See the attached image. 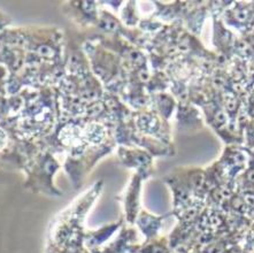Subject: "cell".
<instances>
[{"label": "cell", "mask_w": 254, "mask_h": 253, "mask_svg": "<svg viewBox=\"0 0 254 253\" xmlns=\"http://www.w3.org/2000/svg\"><path fill=\"white\" fill-rule=\"evenodd\" d=\"M151 105L153 106V110L159 114V117L165 121H168L176 107V100L168 93L160 92L151 96Z\"/></svg>", "instance_id": "10"}, {"label": "cell", "mask_w": 254, "mask_h": 253, "mask_svg": "<svg viewBox=\"0 0 254 253\" xmlns=\"http://www.w3.org/2000/svg\"><path fill=\"white\" fill-rule=\"evenodd\" d=\"M123 226V218L119 220L118 222L111 223V225L104 226L103 228H99L97 230H86L85 231V238H84V244L85 248L89 251L97 250L103 247L104 243L110 240V237L113 235L119 228Z\"/></svg>", "instance_id": "8"}, {"label": "cell", "mask_w": 254, "mask_h": 253, "mask_svg": "<svg viewBox=\"0 0 254 253\" xmlns=\"http://www.w3.org/2000/svg\"><path fill=\"white\" fill-rule=\"evenodd\" d=\"M119 162L127 168L136 169L145 179H148L154 172L153 155L148 153L146 150H141L138 147H126L119 146L118 149Z\"/></svg>", "instance_id": "4"}, {"label": "cell", "mask_w": 254, "mask_h": 253, "mask_svg": "<svg viewBox=\"0 0 254 253\" xmlns=\"http://www.w3.org/2000/svg\"><path fill=\"white\" fill-rule=\"evenodd\" d=\"M82 49L93 74L103 83L107 92L122 98L127 88V70L121 58L94 41L84 42Z\"/></svg>", "instance_id": "1"}, {"label": "cell", "mask_w": 254, "mask_h": 253, "mask_svg": "<svg viewBox=\"0 0 254 253\" xmlns=\"http://www.w3.org/2000/svg\"><path fill=\"white\" fill-rule=\"evenodd\" d=\"M137 241V233L132 227L123 226L119 236L108 245L101 247L97 250L89 251L90 253H133L137 245L133 243Z\"/></svg>", "instance_id": "7"}, {"label": "cell", "mask_w": 254, "mask_h": 253, "mask_svg": "<svg viewBox=\"0 0 254 253\" xmlns=\"http://www.w3.org/2000/svg\"><path fill=\"white\" fill-rule=\"evenodd\" d=\"M64 12L67 14L79 29L93 28L99 20V2L70 1L63 3Z\"/></svg>", "instance_id": "5"}, {"label": "cell", "mask_w": 254, "mask_h": 253, "mask_svg": "<svg viewBox=\"0 0 254 253\" xmlns=\"http://www.w3.org/2000/svg\"><path fill=\"white\" fill-rule=\"evenodd\" d=\"M136 2H127L125 3V7H123V10L121 13V19L122 23L126 25V27H135V25L139 24L140 20L138 15H137L136 10Z\"/></svg>", "instance_id": "13"}, {"label": "cell", "mask_w": 254, "mask_h": 253, "mask_svg": "<svg viewBox=\"0 0 254 253\" xmlns=\"http://www.w3.org/2000/svg\"><path fill=\"white\" fill-rule=\"evenodd\" d=\"M144 180H146L144 176H141L138 173H135L125 192L118 197V199L122 201L123 208H125L126 221L130 225L136 223L137 216L140 213V191L141 183Z\"/></svg>", "instance_id": "6"}, {"label": "cell", "mask_w": 254, "mask_h": 253, "mask_svg": "<svg viewBox=\"0 0 254 253\" xmlns=\"http://www.w3.org/2000/svg\"><path fill=\"white\" fill-rule=\"evenodd\" d=\"M115 140L100 144V145L89 146L81 155L77 157H67L64 162V168L69 176L75 189H79L83 184L85 175L91 171L93 166L104 158L105 155L111 153L116 146Z\"/></svg>", "instance_id": "3"}, {"label": "cell", "mask_w": 254, "mask_h": 253, "mask_svg": "<svg viewBox=\"0 0 254 253\" xmlns=\"http://www.w3.org/2000/svg\"><path fill=\"white\" fill-rule=\"evenodd\" d=\"M179 128H194L200 126V120L197 111L189 106L188 103H179V113H177Z\"/></svg>", "instance_id": "12"}, {"label": "cell", "mask_w": 254, "mask_h": 253, "mask_svg": "<svg viewBox=\"0 0 254 253\" xmlns=\"http://www.w3.org/2000/svg\"><path fill=\"white\" fill-rule=\"evenodd\" d=\"M167 215L163 216H155L152 215L150 213H147L144 209H141L140 213L137 216L136 223L139 227L141 233L146 237V242L155 240V237L158 236L159 231L161 229L162 226V220L166 218Z\"/></svg>", "instance_id": "9"}, {"label": "cell", "mask_w": 254, "mask_h": 253, "mask_svg": "<svg viewBox=\"0 0 254 253\" xmlns=\"http://www.w3.org/2000/svg\"><path fill=\"white\" fill-rule=\"evenodd\" d=\"M214 45L223 53L230 52L235 45L237 46L235 36L223 27L221 21L217 22L215 17H214Z\"/></svg>", "instance_id": "11"}, {"label": "cell", "mask_w": 254, "mask_h": 253, "mask_svg": "<svg viewBox=\"0 0 254 253\" xmlns=\"http://www.w3.org/2000/svg\"><path fill=\"white\" fill-rule=\"evenodd\" d=\"M59 169L60 165L54 154L47 151L41 152L24 171V188L32 193L61 197L63 193L53 183V176Z\"/></svg>", "instance_id": "2"}]
</instances>
